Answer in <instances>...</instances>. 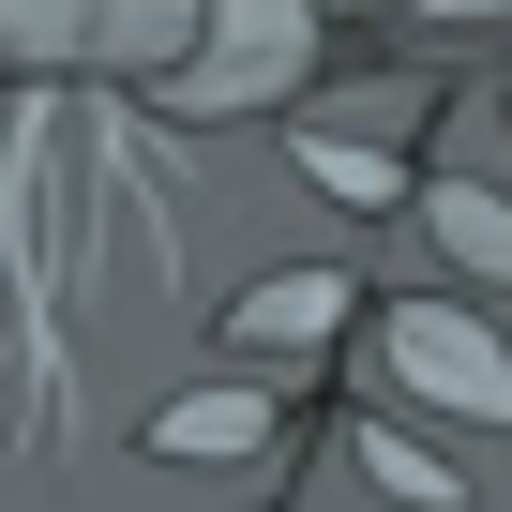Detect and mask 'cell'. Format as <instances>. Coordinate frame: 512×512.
<instances>
[{
    "label": "cell",
    "mask_w": 512,
    "mask_h": 512,
    "mask_svg": "<svg viewBox=\"0 0 512 512\" xmlns=\"http://www.w3.org/2000/svg\"><path fill=\"white\" fill-rule=\"evenodd\" d=\"M377 362L422 392V407H467V422H512V347L467 317V302H392L377 317Z\"/></svg>",
    "instance_id": "6da1fadb"
},
{
    "label": "cell",
    "mask_w": 512,
    "mask_h": 512,
    "mask_svg": "<svg viewBox=\"0 0 512 512\" xmlns=\"http://www.w3.org/2000/svg\"><path fill=\"white\" fill-rule=\"evenodd\" d=\"M347 317H362V287L332 272V256H302V272H272V287L226 302V347H241V362H302V347H332Z\"/></svg>",
    "instance_id": "7a4b0ae2"
},
{
    "label": "cell",
    "mask_w": 512,
    "mask_h": 512,
    "mask_svg": "<svg viewBox=\"0 0 512 512\" xmlns=\"http://www.w3.org/2000/svg\"><path fill=\"white\" fill-rule=\"evenodd\" d=\"M347 452H362V482H377V497H392V512H467V482H452V467H437V452H422V437H392V422H362V437H347Z\"/></svg>",
    "instance_id": "8992f818"
},
{
    "label": "cell",
    "mask_w": 512,
    "mask_h": 512,
    "mask_svg": "<svg viewBox=\"0 0 512 512\" xmlns=\"http://www.w3.org/2000/svg\"><path fill=\"white\" fill-rule=\"evenodd\" d=\"M287 151H302V181H317V196H347V211H377V196H407V166H392L377 136H317V121H302Z\"/></svg>",
    "instance_id": "52a82bcc"
},
{
    "label": "cell",
    "mask_w": 512,
    "mask_h": 512,
    "mask_svg": "<svg viewBox=\"0 0 512 512\" xmlns=\"http://www.w3.org/2000/svg\"><path fill=\"white\" fill-rule=\"evenodd\" d=\"M422 226H437V256H452V272L512 287V196H482V181H437V196H422Z\"/></svg>",
    "instance_id": "5b68a950"
},
{
    "label": "cell",
    "mask_w": 512,
    "mask_h": 512,
    "mask_svg": "<svg viewBox=\"0 0 512 512\" xmlns=\"http://www.w3.org/2000/svg\"><path fill=\"white\" fill-rule=\"evenodd\" d=\"M272 76H302V16H287V0H241L226 46L181 76V106H241V91H272Z\"/></svg>",
    "instance_id": "277c9868"
},
{
    "label": "cell",
    "mask_w": 512,
    "mask_h": 512,
    "mask_svg": "<svg viewBox=\"0 0 512 512\" xmlns=\"http://www.w3.org/2000/svg\"><path fill=\"white\" fill-rule=\"evenodd\" d=\"M136 437L166 467H241V452H272V392H256V377H211V392H166Z\"/></svg>",
    "instance_id": "3957f363"
}]
</instances>
